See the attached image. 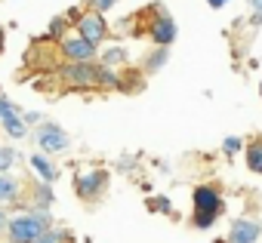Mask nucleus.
<instances>
[{
    "mask_svg": "<svg viewBox=\"0 0 262 243\" xmlns=\"http://www.w3.org/2000/svg\"><path fill=\"white\" fill-rule=\"evenodd\" d=\"M219 209H222V197L216 194V188L204 185L194 191V225L198 228H210Z\"/></svg>",
    "mask_w": 262,
    "mask_h": 243,
    "instance_id": "f257e3e1",
    "label": "nucleus"
},
{
    "mask_svg": "<svg viewBox=\"0 0 262 243\" xmlns=\"http://www.w3.org/2000/svg\"><path fill=\"white\" fill-rule=\"evenodd\" d=\"M7 225H10V240L13 243H31L47 231V222L40 215H19V218H13Z\"/></svg>",
    "mask_w": 262,
    "mask_h": 243,
    "instance_id": "f03ea898",
    "label": "nucleus"
},
{
    "mask_svg": "<svg viewBox=\"0 0 262 243\" xmlns=\"http://www.w3.org/2000/svg\"><path fill=\"white\" fill-rule=\"evenodd\" d=\"M59 74L71 86H96L99 83V68H93L90 62H68L59 68Z\"/></svg>",
    "mask_w": 262,
    "mask_h": 243,
    "instance_id": "7ed1b4c3",
    "label": "nucleus"
},
{
    "mask_svg": "<svg viewBox=\"0 0 262 243\" xmlns=\"http://www.w3.org/2000/svg\"><path fill=\"white\" fill-rule=\"evenodd\" d=\"M77 31H80V37H86L90 43H102L105 40V34H108V28H105V19H102V13H86V16H80V22H77Z\"/></svg>",
    "mask_w": 262,
    "mask_h": 243,
    "instance_id": "20e7f679",
    "label": "nucleus"
},
{
    "mask_svg": "<svg viewBox=\"0 0 262 243\" xmlns=\"http://www.w3.org/2000/svg\"><path fill=\"white\" fill-rule=\"evenodd\" d=\"M62 53H65V59L68 62H90L93 56H96V43H90L86 37H65L62 40Z\"/></svg>",
    "mask_w": 262,
    "mask_h": 243,
    "instance_id": "39448f33",
    "label": "nucleus"
},
{
    "mask_svg": "<svg viewBox=\"0 0 262 243\" xmlns=\"http://www.w3.org/2000/svg\"><path fill=\"white\" fill-rule=\"evenodd\" d=\"M68 133H62L56 124H43L40 127V133H37V145L43 148V151H65L68 148Z\"/></svg>",
    "mask_w": 262,
    "mask_h": 243,
    "instance_id": "423d86ee",
    "label": "nucleus"
},
{
    "mask_svg": "<svg viewBox=\"0 0 262 243\" xmlns=\"http://www.w3.org/2000/svg\"><path fill=\"white\" fill-rule=\"evenodd\" d=\"M0 124H4V130L13 136V139H22L25 136V124H22V117L13 111V105L7 99H0Z\"/></svg>",
    "mask_w": 262,
    "mask_h": 243,
    "instance_id": "0eeeda50",
    "label": "nucleus"
},
{
    "mask_svg": "<svg viewBox=\"0 0 262 243\" xmlns=\"http://www.w3.org/2000/svg\"><path fill=\"white\" fill-rule=\"evenodd\" d=\"M262 234V225L259 222H250V218H237L231 225V243H256Z\"/></svg>",
    "mask_w": 262,
    "mask_h": 243,
    "instance_id": "6e6552de",
    "label": "nucleus"
},
{
    "mask_svg": "<svg viewBox=\"0 0 262 243\" xmlns=\"http://www.w3.org/2000/svg\"><path fill=\"white\" fill-rule=\"evenodd\" d=\"M151 37H155V43H161V46L173 43V40H176V22H173L170 16H161V19L151 25Z\"/></svg>",
    "mask_w": 262,
    "mask_h": 243,
    "instance_id": "1a4fd4ad",
    "label": "nucleus"
},
{
    "mask_svg": "<svg viewBox=\"0 0 262 243\" xmlns=\"http://www.w3.org/2000/svg\"><path fill=\"white\" fill-rule=\"evenodd\" d=\"M102 185H105V176H102V173H90V176H80V179H77L80 197H96V194L102 191Z\"/></svg>",
    "mask_w": 262,
    "mask_h": 243,
    "instance_id": "9d476101",
    "label": "nucleus"
},
{
    "mask_svg": "<svg viewBox=\"0 0 262 243\" xmlns=\"http://www.w3.org/2000/svg\"><path fill=\"white\" fill-rule=\"evenodd\" d=\"M16 194H19V185H16L10 176H4V173H0V203H10V200H16Z\"/></svg>",
    "mask_w": 262,
    "mask_h": 243,
    "instance_id": "9b49d317",
    "label": "nucleus"
},
{
    "mask_svg": "<svg viewBox=\"0 0 262 243\" xmlns=\"http://www.w3.org/2000/svg\"><path fill=\"white\" fill-rule=\"evenodd\" d=\"M31 166L40 173V179H43V182H53V179H56V166H53V163H47L40 154H37V157H31Z\"/></svg>",
    "mask_w": 262,
    "mask_h": 243,
    "instance_id": "f8f14e48",
    "label": "nucleus"
},
{
    "mask_svg": "<svg viewBox=\"0 0 262 243\" xmlns=\"http://www.w3.org/2000/svg\"><path fill=\"white\" fill-rule=\"evenodd\" d=\"M247 166L253 173H262V145H250L247 148Z\"/></svg>",
    "mask_w": 262,
    "mask_h": 243,
    "instance_id": "ddd939ff",
    "label": "nucleus"
},
{
    "mask_svg": "<svg viewBox=\"0 0 262 243\" xmlns=\"http://www.w3.org/2000/svg\"><path fill=\"white\" fill-rule=\"evenodd\" d=\"M13 160H16V151L7 148V145H0V173H7L13 166Z\"/></svg>",
    "mask_w": 262,
    "mask_h": 243,
    "instance_id": "4468645a",
    "label": "nucleus"
},
{
    "mask_svg": "<svg viewBox=\"0 0 262 243\" xmlns=\"http://www.w3.org/2000/svg\"><path fill=\"white\" fill-rule=\"evenodd\" d=\"M65 240V231H43L37 240H31V243H62Z\"/></svg>",
    "mask_w": 262,
    "mask_h": 243,
    "instance_id": "2eb2a0df",
    "label": "nucleus"
},
{
    "mask_svg": "<svg viewBox=\"0 0 262 243\" xmlns=\"http://www.w3.org/2000/svg\"><path fill=\"white\" fill-rule=\"evenodd\" d=\"M164 62H167V50H158V53H155V56H151V59H148L145 65H148V71H158V68H161Z\"/></svg>",
    "mask_w": 262,
    "mask_h": 243,
    "instance_id": "dca6fc26",
    "label": "nucleus"
},
{
    "mask_svg": "<svg viewBox=\"0 0 262 243\" xmlns=\"http://www.w3.org/2000/svg\"><path fill=\"white\" fill-rule=\"evenodd\" d=\"M99 83H105V86H117L120 80L114 77V71H108V68H105V71H99Z\"/></svg>",
    "mask_w": 262,
    "mask_h": 243,
    "instance_id": "f3484780",
    "label": "nucleus"
},
{
    "mask_svg": "<svg viewBox=\"0 0 262 243\" xmlns=\"http://www.w3.org/2000/svg\"><path fill=\"white\" fill-rule=\"evenodd\" d=\"M114 4H117V0H93V10H96V13H105V10H111Z\"/></svg>",
    "mask_w": 262,
    "mask_h": 243,
    "instance_id": "a211bd4d",
    "label": "nucleus"
},
{
    "mask_svg": "<svg viewBox=\"0 0 262 243\" xmlns=\"http://www.w3.org/2000/svg\"><path fill=\"white\" fill-rule=\"evenodd\" d=\"M37 200H40V203H50V200H53V191H50L47 185H40V188H37Z\"/></svg>",
    "mask_w": 262,
    "mask_h": 243,
    "instance_id": "6ab92c4d",
    "label": "nucleus"
},
{
    "mask_svg": "<svg viewBox=\"0 0 262 243\" xmlns=\"http://www.w3.org/2000/svg\"><path fill=\"white\" fill-rule=\"evenodd\" d=\"M123 59H126V53H123V50H111V53L105 56V62H123Z\"/></svg>",
    "mask_w": 262,
    "mask_h": 243,
    "instance_id": "aec40b11",
    "label": "nucleus"
},
{
    "mask_svg": "<svg viewBox=\"0 0 262 243\" xmlns=\"http://www.w3.org/2000/svg\"><path fill=\"white\" fill-rule=\"evenodd\" d=\"M237 148H241V139H225V151L228 154H234Z\"/></svg>",
    "mask_w": 262,
    "mask_h": 243,
    "instance_id": "412c9836",
    "label": "nucleus"
},
{
    "mask_svg": "<svg viewBox=\"0 0 262 243\" xmlns=\"http://www.w3.org/2000/svg\"><path fill=\"white\" fill-rule=\"evenodd\" d=\"M65 28V19H53V25H50V34H59Z\"/></svg>",
    "mask_w": 262,
    "mask_h": 243,
    "instance_id": "4be33fe9",
    "label": "nucleus"
},
{
    "mask_svg": "<svg viewBox=\"0 0 262 243\" xmlns=\"http://www.w3.org/2000/svg\"><path fill=\"white\" fill-rule=\"evenodd\" d=\"M250 7L256 10V22H262V0H250Z\"/></svg>",
    "mask_w": 262,
    "mask_h": 243,
    "instance_id": "5701e85b",
    "label": "nucleus"
},
{
    "mask_svg": "<svg viewBox=\"0 0 262 243\" xmlns=\"http://www.w3.org/2000/svg\"><path fill=\"white\" fill-rule=\"evenodd\" d=\"M207 4H210L213 10H219V7H225V4H228V0H207Z\"/></svg>",
    "mask_w": 262,
    "mask_h": 243,
    "instance_id": "b1692460",
    "label": "nucleus"
},
{
    "mask_svg": "<svg viewBox=\"0 0 262 243\" xmlns=\"http://www.w3.org/2000/svg\"><path fill=\"white\" fill-rule=\"evenodd\" d=\"M4 225H7V218H4V212H0V228H4Z\"/></svg>",
    "mask_w": 262,
    "mask_h": 243,
    "instance_id": "393cba45",
    "label": "nucleus"
},
{
    "mask_svg": "<svg viewBox=\"0 0 262 243\" xmlns=\"http://www.w3.org/2000/svg\"><path fill=\"white\" fill-rule=\"evenodd\" d=\"M0 50H4V31H0Z\"/></svg>",
    "mask_w": 262,
    "mask_h": 243,
    "instance_id": "a878e982",
    "label": "nucleus"
},
{
    "mask_svg": "<svg viewBox=\"0 0 262 243\" xmlns=\"http://www.w3.org/2000/svg\"><path fill=\"white\" fill-rule=\"evenodd\" d=\"M259 89H262V86H259Z\"/></svg>",
    "mask_w": 262,
    "mask_h": 243,
    "instance_id": "bb28decb",
    "label": "nucleus"
}]
</instances>
